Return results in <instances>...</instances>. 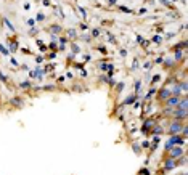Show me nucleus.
<instances>
[{
    "instance_id": "nucleus-8",
    "label": "nucleus",
    "mask_w": 188,
    "mask_h": 175,
    "mask_svg": "<svg viewBox=\"0 0 188 175\" xmlns=\"http://www.w3.org/2000/svg\"><path fill=\"white\" fill-rule=\"evenodd\" d=\"M133 98H135V96H129V98H127V101H125V103H127V104H130V103H132V101H133Z\"/></svg>"
},
{
    "instance_id": "nucleus-1",
    "label": "nucleus",
    "mask_w": 188,
    "mask_h": 175,
    "mask_svg": "<svg viewBox=\"0 0 188 175\" xmlns=\"http://www.w3.org/2000/svg\"><path fill=\"white\" fill-rule=\"evenodd\" d=\"M182 129H183V125H182L178 120H175V122H172V125H171V129H169V132H171L172 135H175V133H180L182 132Z\"/></svg>"
},
{
    "instance_id": "nucleus-10",
    "label": "nucleus",
    "mask_w": 188,
    "mask_h": 175,
    "mask_svg": "<svg viewBox=\"0 0 188 175\" xmlns=\"http://www.w3.org/2000/svg\"><path fill=\"white\" fill-rule=\"evenodd\" d=\"M0 50H2V53H8V50H5L3 45H0Z\"/></svg>"
},
{
    "instance_id": "nucleus-4",
    "label": "nucleus",
    "mask_w": 188,
    "mask_h": 175,
    "mask_svg": "<svg viewBox=\"0 0 188 175\" xmlns=\"http://www.w3.org/2000/svg\"><path fill=\"white\" fill-rule=\"evenodd\" d=\"M178 103H180L178 96H177V98H175V96H172V98L167 100V106H175V108H177V106H178Z\"/></svg>"
},
{
    "instance_id": "nucleus-2",
    "label": "nucleus",
    "mask_w": 188,
    "mask_h": 175,
    "mask_svg": "<svg viewBox=\"0 0 188 175\" xmlns=\"http://www.w3.org/2000/svg\"><path fill=\"white\" fill-rule=\"evenodd\" d=\"M182 143H183V140H182V138L178 137V135H174V137H172L171 140H169V141L166 143V148L169 149V148H172L174 145H182Z\"/></svg>"
},
{
    "instance_id": "nucleus-3",
    "label": "nucleus",
    "mask_w": 188,
    "mask_h": 175,
    "mask_svg": "<svg viewBox=\"0 0 188 175\" xmlns=\"http://www.w3.org/2000/svg\"><path fill=\"white\" fill-rule=\"evenodd\" d=\"M182 154H183V149H182V148H172L171 159H177V158H180Z\"/></svg>"
},
{
    "instance_id": "nucleus-7",
    "label": "nucleus",
    "mask_w": 188,
    "mask_h": 175,
    "mask_svg": "<svg viewBox=\"0 0 188 175\" xmlns=\"http://www.w3.org/2000/svg\"><path fill=\"white\" fill-rule=\"evenodd\" d=\"M19 101H21V100H19V98H15V100H11V103H13V104H15V106H19V104H21V103H19Z\"/></svg>"
},
{
    "instance_id": "nucleus-6",
    "label": "nucleus",
    "mask_w": 188,
    "mask_h": 175,
    "mask_svg": "<svg viewBox=\"0 0 188 175\" xmlns=\"http://www.w3.org/2000/svg\"><path fill=\"white\" fill-rule=\"evenodd\" d=\"M169 96H171V92H169V90H161V92H159V98H169Z\"/></svg>"
},
{
    "instance_id": "nucleus-5",
    "label": "nucleus",
    "mask_w": 188,
    "mask_h": 175,
    "mask_svg": "<svg viewBox=\"0 0 188 175\" xmlns=\"http://www.w3.org/2000/svg\"><path fill=\"white\" fill-rule=\"evenodd\" d=\"M175 167V161L174 159H169V161L166 162V165H164V169H166V170H169V169H174Z\"/></svg>"
},
{
    "instance_id": "nucleus-9",
    "label": "nucleus",
    "mask_w": 188,
    "mask_h": 175,
    "mask_svg": "<svg viewBox=\"0 0 188 175\" xmlns=\"http://www.w3.org/2000/svg\"><path fill=\"white\" fill-rule=\"evenodd\" d=\"M68 35H69V37H76V31H73V29H71V31H68Z\"/></svg>"
}]
</instances>
